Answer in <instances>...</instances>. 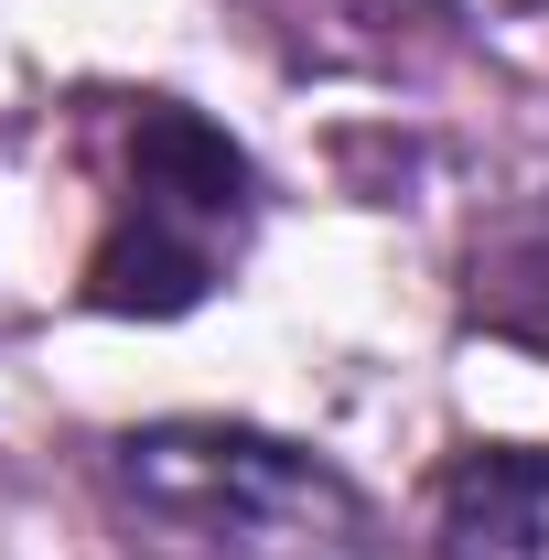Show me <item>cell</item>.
<instances>
[{"label": "cell", "mask_w": 549, "mask_h": 560, "mask_svg": "<svg viewBox=\"0 0 549 560\" xmlns=\"http://www.w3.org/2000/svg\"><path fill=\"white\" fill-rule=\"evenodd\" d=\"M97 486L151 560H366L377 506L324 453L248 420H140L97 442Z\"/></svg>", "instance_id": "1"}, {"label": "cell", "mask_w": 549, "mask_h": 560, "mask_svg": "<svg viewBox=\"0 0 549 560\" xmlns=\"http://www.w3.org/2000/svg\"><path fill=\"white\" fill-rule=\"evenodd\" d=\"M97 248H86V302L97 313H195L215 280L237 270L259 226V173L248 151L195 119L184 97H119L97 140Z\"/></svg>", "instance_id": "2"}, {"label": "cell", "mask_w": 549, "mask_h": 560, "mask_svg": "<svg viewBox=\"0 0 549 560\" xmlns=\"http://www.w3.org/2000/svg\"><path fill=\"white\" fill-rule=\"evenodd\" d=\"M431 560H549V453L475 442L431 495Z\"/></svg>", "instance_id": "3"}]
</instances>
